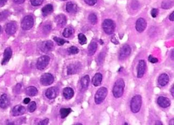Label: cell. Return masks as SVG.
I'll return each instance as SVG.
<instances>
[{
  "instance_id": "1",
  "label": "cell",
  "mask_w": 174,
  "mask_h": 125,
  "mask_svg": "<svg viewBox=\"0 0 174 125\" xmlns=\"http://www.w3.org/2000/svg\"><path fill=\"white\" fill-rule=\"evenodd\" d=\"M125 87V82L123 79L120 78L116 81L113 88V94L116 98L122 96Z\"/></svg>"
},
{
  "instance_id": "2",
  "label": "cell",
  "mask_w": 174,
  "mask_h": 125,
  "mask_svg": "<svg viewBox=\"0 0 174 125\" xmlns=\"http://www.w3.org/2000/svg\"><path fill=\"white\" fill-rule=\"evenodd\" d=\"M142 105V97L140 95H136L131 99V111L134 113H137L140 110Z\"/></svg>"
},
{
  "instance_id": "3",
  "label": "cell",
  "mask_w": 174,
  "mask_h": 125,
  "mask_svg": "<svg viewBox=\"0 0 174 125\" xmlns=\"http://www.w3.org/2000/svg\"><path fill=\"white\" fill-rule=\"evenodd\" d=\"M108 93V90L105 87H102L98 90L94 97L95 102L97 104H101L106 98Z\"/></svg>"
},
{
  "instance_id": "4",
  "label": "cell",
  "mask_w": 174,
  "mask_h": 125,
  "mask_svg": "<svg viewBox=\"0 0 174 125\" xmlns=\"http://www.w3.org/2000/svg\"><path fill=\"white\" fill-rule=\"evenodd\" d=\"M102 28L107 34H112L116 29V24L111 19H105L102 23Z\"/></svg>"
},
{
  "instance_id": "5",
  "label": "cell",
  "mask_w": 174,
  "mask_h": 125,
  "mask_svg": "<svg viewBox=\"0 0 174 125\" xmlns=\"http://www.w3.org/2000/svg\"><path fill=\"white\" fill-rule=\"evenodd\" d=\"M34 18L31 16H27L21 22V28L24 30H28L34 26Z\"/></svg>"
},
{
  "instance_id": "6",
  "label": "cell",
  "mask_w": 174,
  "mask_h": 125,
  "mask_svg": "<svg viewBox=\"0 0 174 125\" xmlns=\"http://www.w3.org/2000/svg\"><path fill=\"white\" fill-rule=\"evenodd\" d=\"M50 60V58L47 55H43L39 58L37 63L36 67L39 70H43L48 65Z\"/></svg>"
},
{
  "instance_id": "7",
  "label": "cell",
  "mask_w": 174,
  "mask_h": 125,
  "mask_svg": "<svg viewBox=\"0 0 174 125\" xmlns=\"http://www.w3.org/2000/svg\"><path fill=\"white\" fill-rule=\"evenodd\" d=\"M41 83L44 86H48L53 83L54 77L52 74L50 73H45L41 77Z\"/></svg>"
},
{
  "instance_id": "8",
  "label": "cell",
  "mask_w": 174,
  "mask_h": 125,
  "mask_svg": "<svg viewBox=\"0 0 174 125\" xmlns=\"http://www.w3.org/2000/svg\"><path fill=\"white\" fill-rule=\"evenodd\" d=\"M82 66L80 63H74L70 64L68 67V75H70L79 72Z\"/></svg>"
},
{
  "instance_id": "9",
  "label": "cell",
  "mask_w": 174,
  "mask_h": 125,
  "mask_svg": "<svg viewBox=\"0 0 174 125\" xmlns=\"http://www.w3.org/2000/svg\"><path fill=\"white\" fill-rule=\"evenodd\" d=\"M145 68H146V63L143 60H140L137 66V77L139 78H141L143 76L145 73Z\"/></svg>"
},
{
  "instance_id": "10",
  "label": "cell",
  "mask_w": 174,
  "mask_h": 125,
  "mask_svg": "<svg viewBox=\"0 0 174 125\" xmlns=\"http://www.w3.org/2000/svg\"><path fill=\"white\" fill-rule=\"evenodd\" d=\"M131 48L130 45H125L121 48L119 53V59L124 60L128 57L131 54Z\"/></svg>"
},
{
  "instance_id": "11",
  "label": "cell",
  "mask_w": 174,
  "mask_h": 125,
  "mask_svg": "<svg viewBox=\"0 0 174 125\" xmlns=\"http://www.w3.org/2000/svg\"><path fill=\"white\" fill-rule=\"evenodd\" d=\"M53 42L50 40L44 41L40 46L41 50L45 53H47L48 52H50V51H51L53 49Z\"/></svg>"
},
{
  "instance_id": "12",
  "label": "cell",
  "mask_w": 174,
  "mask_h": 125,
  "mask_svg": "<svg viewBox=\"0 0 174 125\" xmlns=\"http://www.w3.org/2000/svg\"><path fill=\"white\" fill-rule=\"evenodd\" d=\"M146 27H147V23L145 19L142 18H140L137 20L136 23V29L139 32L141 33L143 32Z\"/></svg>"
},
{
  "instance_id": "13",
  "label": "cell",
  "mask_w": 174,
  "mask_h": 125,
  "mask_svg": "<svg viewBox=\"0 0 174 125\" xmlns=\"http://www.w3.org/2000/svg\"><path fill=\"white\" fill-rule=\"evenodd\" d=\"M58 95V90L56 88L51 87L47 89L45 92V96L49 99H52L55 98Z\"/></svg>"
},
{
  "instance_id": "14",
  "label": "cell",
  "mask_w": 174,
  "mask_h": 125,
  "mask_svg": "<svg viewBox=\"0 0 174 125\" xmlns=\"http://www.w3.org/2000/svg\"><path fill=\"white\" fill-rule=\"evenodd\" d=\"M157 103L161 107L167 108L170 105L171 102L169 98L163 96H160L157 99Z\"/></svg>"
},
{
  "instance_id": "15",
  "label": "cell",
  "mask_w": 174,
  "mask_h": 125,
  "mask_svg": "<svg viewBox=\"0 0 174 125\" xmlns=\"http://www.w3.org/2000/svg\"><path fill=\"white\" fill-rule=\"evenodd\" d=\"M9 98L6 94L2 95L0 97V107L5 109L9 106Z\"/></svg>"
},
{
  "instance_id": "16",
  "label": "cell",
  "mask_w": 174,
  "mask_h": 125,
  "mask_svg": "<svg viewBox=\"0 0 174 125\" xmlns=\"http://www.w3.org/2000/svg\"><path fill=\"white\" fill-rule=\"evenodd\" d=\"M13 52L11 49L10 47H8L5 49L4 54H3V59L2 61V64L5 65L9 62V61L11 58Z\"/></svg>"
},
{
  "instance_id": "17",
  "label": "cell",
  "mask_w": 174,
  "mask_h": 125,
  "mask_svg": "<svg viewBox=\"0 0 174 125\" xmlns=\"http://www.w3.org/2000/svg\"><path fill=\"white\" fill-rule=\"evenodd\" d=\"M26 111L25 108L24 106L21 105H17L15 106L13 109V115L15 116H21L24 114Z\"/></svg>"
},
{
  "instance_id": "18",
  "label": "cell",
  "mask_w": 174,
  "mask_h": 125,
  "mask_svg": "<svg viewBox=\"0 0 174 125\" xmlns=\"http://www.w3.org/2000/svg\"><path fill=\"white\" fill-rule=\"evenodd\" d=\"M17 30L16 25L14 23L11 22L7 24L5 27V32L9 35L14 34Z\"/></svg>"
},
{
  "instance_id": "19",
  "label": "cell",
  "mask_w": 174,
  "mask_h": 125,
  "mask_svg": "<svg viewBox=\"0 0 174 125\" xmlns=\"http://www.w3.org/2000/svg\"><path fill=\"white\" fill-rule=\"evenodd\" d=\"M55 21L58 26H59L60 27H63L66 24L67 19L65 15L60 14H59L56 17Z\"/></svg>"
},
{
  "instance_id": "20",
  "label": "cell",
  "mask_w": 174,
  "mask_h": 125,
  "mask_svg": "<svg viewBox=\"0 0 174 125\" xmlns=\"http://www.w3.org/2000/svg\"><path fill=\"white\" fill-rule=\"evenodd\" d=\"M102 80V75L100 73H96L92 78V82L93 85L95 87H98L101 85Z\"/></svg>"
},
{
  "instance_id": "21",
  "label": "cell",
  "mask_w": 174,
  "mask_h": 125,
  "mask_svg": "<svg viewBox=\"0 0 174 125\" xmlns=\"http://www.w3.org/2000/svg\"><path fill=\"white\" fill-rule=\"evenodd\" d=\"M169 80V78L168 75L165 73H163L159 77L158 81L160 86L164 87L168 83Z\"/></svg>"
},
{
  "instance_id": "22",
  "label": "cell",
  "mask_w": 174,
  "mask_h": 125,
  "mask_svg": "<svg viewBox=\"0 0 174 125\" xmlns=\"http://www.w3.org/2000/svg\"><path fill=\"white\" fill-rule=\"evenodd\" d=\"M63 95L66 99H70L74 96V91L71 88H65L63 90Z\"/></svg>"
},
{
  "instance_id": "23",
  "label": "cell",
  "mask_w": 174,
  "mask_h": 125,
  "mask_svg": "<svg viewBox=\"0 0 174 125\" xmlns=\"http://www.w3.org/2000/svg\"><path fill=\"white\" fill-rule=\"evenodd\" d=\"M66 9L68 13H75L78 11V7L75 3L71 2H68L66 5Z\"/></svg>"
},
{
  "instance_id": "24",
  "label": "cell",
  "mask_w": 174,
  "mask_h": 125,
  "mask_svg": "<svg viewBox=\"0 0 174 125\" xmlns=\"http://www.w3.org/2000/svg\"><path fill=\"white\" fill-rule=\"evenodd\" d=\"M98 44L96 42H92L90 44L88 47V54L89 55L92 56L97 51Z\"/></svg>"
},
{
  "instance_id": "25",
  "label": "cell",
  "mask_w": 174,
  "mask_h": 125,
  "mask_svg": "<svg viewBox=\"0 0 174 125\" xmlns=\"http://www.w3.org/2000/svg\"><path fill=\"white\" fill-rule=\"evenodd\" d=\"M38 93V90L36 87L31 86L25 89V93L29 96H35Z\"/></svg>"
},
{
  "instance_id": "26",
  "label": "cell",
  "mask_w": 174,
  "mask_h": 125,
  "mask_svg": "<svg viewBox=\"0 0 174 125\" xmlns=\"http://www.w3.org/2000/svg\"><path fill=\"white\" fill-rule=\"evenodd\" d=\"M53 10V8L52 5H47L44 6L42 8V11L44 16H46L48 14H51Z\"/></svg>"
},
{
  "instance_id": "27",
  "label": "cell",
  "mask_w": 174,
  "mask_h": 125,
  "mask_svg": "<svg viewBox=\"0 0 174 125\" xmlns=\"http://www.w3.org/2000/svg\"><path fill=\"white\" fill-rule=\"evenodd\" d=\"M90 82V78L89 75H86L82 78L81 79V84L83 89H87Z\"/></svg>"
},
{
  "instance_id": "28",
  "label": "cell",
  "mask_w": 174,
  "mask_h": 125,
  "mask_svg": "<svg viewBox=\"0 0 174 125\" xmlns=\"http://www.w3.org/2000/svg\"><path fill=\"white\" fill-rule=\"evenodd\" d=\"M173 0H165L162 3L161 7L165 9H168L173 6Z\"/></svg>"
},
{
  "instance_id": "29",
  "label": "cell",
  "mask_w": 174,
  "mask_h": 125,
  "mask_svg": "<svg viewBox=\"0 0 174 125\" xmlns=\"http://www.w3.org/2000/svg\"><path fill=\"white\" fill-rule=\"evenodd\" d=\"M72 110H71V109L68 108V109H62L60 110V116L62 119H64L65 118H66V116H68V114L72 112Z\"/></svg>"
},
{
  "instance_id": "30",
  "label": "cell",
  "mask_w": 174,
  "mask_h": 125,
  "mask_svg": "<svg viewBox=\"0 0 174 125\" xmlns=\"http://www.w3.org/2000/svg\"><path fill=\"white\" fill-rule=\"evenodd\" d=\"M74 33V30L71 28H66L64 29L63 32V36L65 38L70 37Z\"/></svg>"
},
{
  "instance_id": "31",
  "label": "cell",
  "mask_w": 174,
  "mask_h": 125,
  "mask_svg": "<svg viewBox=\"0 0 174 125\" xmlns=\"http://www.w3.org/2000/svg\"><path fill=\"white\" fill-rule=\"evenodd\" d=\"M78 40L79 43L82 45L87 43V38L84 34H78Z\"/></svg>"
},
{
  "instance_id": "32",
  "label": "cell",
  "mask_w": 174,
  "mask_h": 125,
  "mask_svg": "<svg viewBox=\"0 0 174 125\" xmlns=\"http://www.w3.org/2000/svg\"><path fill=\"white\" fill-rule=\"evenodd\" d=\"M88 19L90 22H91V24L93 25H95L98 22V18H97V16L95 14H91L88 16Z\"/></svg>"
},
{
  "instance_id": "33",
  "label": "cell",
  "mask_w": 174,
  "mask_h": 125,
  "mask_svg": "<svg viewBox=\"0 0 174 125\" xmlns=\"http://www.w3.org/2000/svg\"><path fill=\"white\" fill-rule=\"evenodd\" d=\"M36 107L37 106L36 103L35 101H31L29 105L28 106V109L30 112H33L36 110Z\"/></svg>"
},
{
  "instance_id": "34",
  "label": "cell",
  "mask_w": 174,
  "mask_h": 125,
  "mask_svg": "<svg viewBox=\"0 0 174 125\" xmlns=\"http://www.w3.org/2000/svg\"><path fill=\"white\" fill-rule=\"evenodd\" d=\"M68 52L70 54H77L79 52V49L75 46H71L68 49Z\"/></svg>"
},
{
  "instance_id": "35",
  "label": "cell",
  "mask_w": 174,
  "mask_h": 125,
  "mask_svg": "<svg viewBox=\"0 0 174 125\" xmlns=\"http://www.w3.org/2000/svg\"><path fill=\"white\" fill-rule=\"evenodd\" d=\"M53 40L57 43L59 46H63L64 43H68L67 41L65 40L64 39L58 38V37H57L53 38Z\"/></svg>"
},
{
  "instance_id": "36",
  "label": "cell",
  "mask_w": 174,
  "mask_h": 125,
  "mask_svg": "<svg viewBox=\"0 0 174 125\" xmlns=\"http://www.w3.org/2000/svg\"><path fill=\"white\" fill-rule=\"evenodd\" d=\"M9 16V12L8 11H4L0 13V22L5 20Z\"/></svg>"
},
{
  "instance_id": "37",
  "label": "cell",
  "mask_w": 174,
  "mask_h": 125,
  "mask_svg": "<svg viewBox=\"0 0 174 125\" xmlns=\"http://www.w3.org/2000/svg\"><path fill=\"white\" fill-rule=\"evenodd\" d=\"M44 0H31V3L33 6H39L42 5Z\"/></svg>"
},
{
  "instance_id": "38",
  "label": "cell",
  "mask_w": 174,
  "mask_h": 125,
  "mask_svg": "<svg viewBox=\"0 0 174 125\" xmlns=\"http://www.w3.org/2000/svg\"><path fill=\"white\" fill-rule=\"evenodd\" d=\"M159 14V10L157 9H153L151 11V14L153 18H155Z\"/></svg>"
},
{
  "instance_id": "39",
  "label": "cell",
  "mask_w": 174,
  "mask_h": 125,
  "mask_svg": "<svg viewBox=\"0 0 174 125\" xmlns=\"http://www.w3.org/2000/svg\"><path fill=\"white\" fill-rule=\"evenodd\" d=\"M148 60H149V61L152 63H158V61H159V60L157 58L153 57L152 55H150L149 57Z\"/></svg>"
},
{
  "instance_id": "40",
  "label": "cell",
  "mask_w": 174,
  "mask_h": 125,
  "mask_svg": "<svg viewBox=\"0 0 174 125\" xmlns=\"http://www.w3.org/2000/svg\"><path fill=\"white\" fill-rule=\"evenodd\" d=\"M97 0H84L85 2L87 5H91V6L96 5V3H97Z\"/></svg>"
},
{
  "instance_id": "41",
  "label": "cell",
  "mask_w": 174,
  "mask_h": 125,
  "mask_svg": "<svg viewBox=\"0 0 174 125\" xmlns=\"http://www.w3.org/2000/svg\"><path fill=\"white\" fill-rule=\"evenodd\" d=\"M51 29V26L49 25H47L44 26V27L43 28L44 31V32H45V33H48V32L50 31Z\"/></svg>"
},
{
  "instance_id": "42",
  "label": "cell",
  "mask_w": 174,
  "mask_h": 125,
  "mask_svg": "<svg viewBox=\"0 0 174 125\" xmlns=\"http://www.w3.org/2000/svg\"><path fill=\"white\" fill-rule=\"evenodd\" d=\"M48 122H49V120L48 118L44 119L43 121H41L39 122V125H48Z\"/></svg>"
},
{
  "instance_id": "43",
  "label": "cell",
  "mask_w": 174,
  "mask_h": 125,
  "mask_svg": "<svg viewBox=\"0 0 174 125\" xmlns=\"http://www.w3.org/2000/svg\"><path fill=\"white\" fill-rule=\"evenodd\" d=\"M25 0H14V2L16 4H22L23 3Z\"/></svg>"
},
{
  "instance_id": "44",
  "label": "cell",
  "mask_w": 174,
  "mask_h": 125,
  "mask_svg": "<svg viewBox=\"0 0 174 125\" xmlns=\"http://www.w3.org/2000/svg\"><path fill=\"white\" fill-rule=\"evenodd\" d=\"M7 0H0V7H2L5 5L7 3Z\"/></svg>"
},
{
  "instance_id": "45",
  "label": "cell",
  "mask_w": 174,
  "mask_h": 125,
  "mask_svg": "<svg viewBox=\"0 0 174 125\" xmlns=\"http://www.w3.org/2000/svg\"><path fill=\"white\" fill-rule=\"evenodd\" d=\"M111 41L112 43H114V44H118L119 42L118 41V40L116 39L114 37H113L111 39Z\"/></svg>"
},
{
  "instance_id": "46",
  "label": "cell",
  "mask_w": 174,
  "mask_h": 125,
  "mask_svg": "<svg viewBox=\"0 0 174 125\" xmlns=\"http://www.w3.org/2000/svg\"><path fill=\"white\" fill-rule=\"evenodd\" d=\"M30 101V99L29 98H26L24 99V103L25 104H29Z\"/></svg>"
},
{
  "instance_id": "47",
  "label": "cell",
  "mask_w": 174,
  "mask_h": 125,
  "mask_svg": "<svg viewBox=\"0 0 174 125\" xmlns=\"http://www.w3.org/2000/svg\"><path fill=\"white\" fill-rule=\"evenodd\" d=\"M169 19L171 21H174V12H173L172 14L169 16Z\"/></svg>"
},
{
  "instance_id": "48",
  "label": "cell",
  "mask_w": 174,
  "mask_h": 125,
  "mask_svg": "<svg viewBox=\"0 0 174 125\" xmlns=\"http://www.w3.org/2000/svg\"><path fill=\"white\" fill-rule=\"evenodd\" d=\"M174 86H173V87L171 88V95H172V96H174Z\"/></svg>"
},
{
  "instance_id": "49",
  "label": "cell",
  "mask_w": 174,
  "mask_h": 125,
  "mask_svg": "<svg viewBox=\"0 0 174 125\" xmlns=\"http://www.w3.org/2000/svg\"><path fill=\"white\" fill-rule=\"evenodd\" d=\"M174 119H171V120L169 122V125H174Z\"/></svg>"
},
{
  "instance_id": "50",
  "label": "cell",
  "mask_w": 174,
  "mask_h": 125,
  "mask_svg": "<svg viewBox=\"0 0 174 125\" xmlns=\"http://www.w3.org/2000/svg\"><path fill=\"white\" fill-rule=\"evenodd\" d=\"M155 125H163V124L161 122H160V121H156V122L155 123Z\"/></svg>"
},
{
  "instance_id": "51",
  "label": "cell",
  "mask_w": 174,
  "mask_h": 125,
  "mask_svg": "<svg viewBox=\"0 0 174 125\" xmlns=\"http://www.w3.org/2000/svg\"><path fill=\"white\" fill-rule=\"evenodd\" d=\"M1 31H2V27L0 26V34L1 33Z\"/></svg>"
},
{
  "instance_id": "52",
  "label": "cell",
  "mask_w": 174,
  "mask_h": 125,
  "mask_svg": "<svg viewBox=\"0 0 174 125\" xmlns=\"http://www.w3.org/2000/svg\"><path fill=\"white\" fill-rule=\"evenodd\" d=\"M76 125H82V124H76Z\"/></svg>"
},
{
  "instance_id": "53",
  "label": "cell",
  "mask_w": 174,
  "mask_h": 125,
  "mask_svg": "<svg viewBox=\"0 0 174 125\" xmlns=\"http://www.w3.org/2000/svg\"><path fill=\"white\" fill-rule=\"evenodd\" d=\"M124 125H128V124H127V123H125Z\"/></svg>"
},
{
  "instance_id": "54",
  "label": "cell",
  "mask_w": 174,
  "mask_h": 125,
  "mask_svg": "<svg viewBox=\"0 0 174 125\" xmlns=\"http://www.w3.org/2000/svg\"><path fill=\"white\" fill-rule=\"evenodd\" d=\"M62 1H66V0H62Z\"/></svg>"
}]
</instances>
